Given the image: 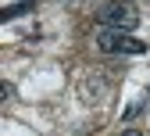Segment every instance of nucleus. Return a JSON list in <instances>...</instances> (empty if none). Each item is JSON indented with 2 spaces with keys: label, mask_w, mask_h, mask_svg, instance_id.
<instances>
[{
  "label": "nucleus",
  "mask_w": 150,
  "mask_h": 136,
  "mask_svg": "<svg viewBox=\"0 0 150 136\" xmlns=\"http://www.w3.org/2000/svg\"><path fill=\"white\" fill-rule=\"evenodd\" d=\"M97 22L104 29H122V32H132L139 25V11L125 0H104L97 7Z\"/></svg>",
  "instance_id": "1"
},
{
  "label": "nucleus",
  "mask_w": 150,
  "mask_h": 136,
  "mask_svg": "<svg viewBox=\"0 0 150 136\" xmlns=\"http://www.w3.org/2000/svg\"><path fill=\"white\" fill-rule=\"evenodd\" d=\"M97 47L104 54H146V40H136V36H129L122 29H100Z\"/></svg>",
  "instance_id": "2"
},
{
  "label": "nucleus",
  "mask_w": 150,
  "mask_h": 136,
  "mask_svg": "<svg viewBox=\"0 0 150 136\" xmlns=\"http://www.w3.org/2000/svg\"><path fill=\"white\" fill-rule=\"evenodd\" d=\"M25 11H36V7L18 0V4H11V7H4V11H0V22H14V18H18V14H25Z\"/></svg>",
  "instance_id": "3"
},
{
  "label": "nucleus",
  "mask_w": 150,
  "mask_h": 136,
  "mask_svg": "<svg viewBox=\"0 0 150 136\" xmlns=\"http://www.w3.org/2000/svg\"><path fill=\"white\" fill-rule=\"evenodd\" d=\"M122 136H143V132H139V129H125Z\"/></svg>",
  "instance_id": "4"
}]
</instances>
